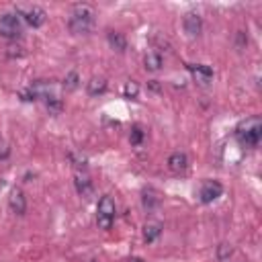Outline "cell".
<instances>
[{
    "instance_id": "1",
    "label": "cell",
    "mask_w": 262,
    "mask_h": 262,
    "mask_svg": "<svg viewBox=\"0 0 262 262\" xmlns=\"http://www.w3.org/2000/svg\"><path fill=\"white\" fill-rule=\"evenodd\" d=\"M68 27L76 35L88 33L94 27V8L90 4H76V6H72Z\"/></svg>"
},
{
    "instance_id": "13",
    "label": "cell",
    "mask_w": 262,
    "mask_h": 262,
    "mask_svg": "<svg viewBox=\"0 0 262 262\" xmlns=\"http://www.w3.org/2000/svg\"><path fill=\"white\" fill-rule=\"evenodd\" d=\"M142 201H144V207H146L148 211H152V209H156V207L160 205V194H158V190H154V188H146Z\"/></svg>"
},
{
    "instance_id": "19",
    "label": "cell",
    "mask_w": 262,
    "mask_h": 262,
    "mask_svg": "<svg viewBox=\"0 0 262 262\" xmlns=\"http://www.w3.org/2000/svg\"><path fill=\"white\" fill-rule=\"evenodd\" d=\"M123 94H125V98H136L138 94H140V86L131 80V82H127L125 86H123Z\"/></svg>"
},
{
    "instance_id": "22",
    "label": "cell",
    "mask_w": 262,
    "mask_h": 262,
    "mask_svg": "<svg viewBox=\"0 0 262 262\" xmlns=\"http://www.w3.org/2000/svg\"><path fill=\"white\" fill-rule=\"evenodd\" d=\"M6 56L8 58H23L25 52H23V48H20V46H8L6 48Z\"/></svg>"
},
{
    "instance_id": "6",
    "label": "cell",
    "mask_w": 262,
    "mask_h": 262,
    "mask_svg": "<svg viewBox=\"0 0 262 262\" xmlns=\"http://www.w3.org/2000/svg\"><path fill=\"white\" fill-rule=\"evenodd\" d=\"M182 27H184V31L188 33V37H199V35H201V29H203L201 14H199V12H186L184 18H182Z\"/></svg>"
},
{
    "instance_id": "21",
    "label": "cell",
    "mask_w": 262,
    "mask_h": 262,
    "mask_svg": "<svg viewBox=\"0 0 262 262\" xmlns=\"http://www.w3.org/2000/svg\"><path fill=\"white\" fill-rule=\"evenodd\" d=\"M232 252H234V248H232L230 244H222L220 248H217V258H220V260H226V258L232 256Z\"/></svg>"
},
{
    "instance_id": "7",
    "label": "cell",
    "mask_w": 262,
    "mask_h": 262,
    "mask_svg": "<svg viewBox=\"0 0 262 262\" xmlns=\"http://www.w3.org/2000/svg\"><path fill=\"white\" fill-rule=\"evenodd\" d=\"M8 205L12 209V213L16 215H25L27 211V199H25V192L20 188H12L10 190V196H8Z\"/></svg>"
},
{
    "instance_id": "12",
    "label": "cell",
    "mask_w": 262,
    "mask_h": 262,
    "mask_svg": "<svg viewBox=\"0 0 262 262\" xmlns=\"http://www.w3.org/2000/svg\"><path fill=\"white\" fill-rule=\"evenodd\" d=\"M106 37H108V43H111V48H113L115 52L123 54V52L127 50V39H125L123 33H119V31H108Z\"/></svg>"
},
{
    "instance_id": "10",
    "label": "cell",
    "mask_w": 262,
    "mask_h": 262,
    "mask_svg": "<svg viewBox=\"0 0 262 262\" xmlns=\"http://www.w3.org/2000/svg\"><path fill=\"white\" fill-rule=\"evenodd\" d=\"M74 184H76V190H78L82 196H90V194H92V180L86 176L84 172H78V174H76Z\"/></svg>"
},
{
    "instance_id": "3",
    "label": "cell",
    "mask_w": 262,
    "mask_h": 262,
    "mask_svg": "<svg viewBox=\"0 0 262 262\" xmlns=\"http://www.w3.org/2000/svg\"><path fill=\"white\" fill-rule=\"evenodd\" d=\"M0 35L6 37V39H16L20 35L18 14H2L0 16Z\"/></svg>"
},
{
    "instance_id": "5",
    "label": "cell",
    "mask_w": 262,
    "mask_h": 262,
    "mask_svg": "<svg viewBox=\"0 0 262 262\" xmlns=\"http://www.w3.org/2000/svg\"><path fill=\"white\" fill-rule=\"evenodd\" d=\"M222 192H224V186L217 182V180H205L203 186H201L199 196H201L203 203H213L217 196H222Z\"/></svg>"
},
{
    "instance_id": "27",
    "label": "cell",
    "mask_w": 262,
    "mask_h": 262,
    "mask_svg": "<svg viewBox=\"0 0 262 262\" xmlns=\"http://www.w3.org/2000/svg\"><path fill=\"white\" fill-rule=\"evenodd\" d=\"M129 262H144V260H142V258H131Z\"/></svg>"
},
{
    "instance_id": "2",
    "label": "cell",
    "mask_w": 262,
    "mask_h": 262,
    "mask_svg": "<svg viewBox=\"0 0 262 262\" xmlns=\"http://www.w3.org/2000/svg\"><path fill=\"white\" fill-rule=\"evenodd\" d=\"M236 138L240 144H244L248 148H256L262 138V121L260 117H248L236 127Z\"/></svg>"
},
{
    "instance_id": "9",
    "label": "cell",
    "mask_w": 262,
    "mask_h": 262,
    "mask_svg": "<svg viewBox=\"0 0 262 262\" xmlns=\"http://www.w3.org/2000/svg\"><path fill=\"white\" fill-rule=\"evenodd\" d=\"M96 217H106V220H115V201L108 194H104L98 201V215Z\"/></svg>"
},
{
    "instance_id": "16",
    "label": "cell",
    "mask_w": 262,
    "mask_h": 262,
    "mask_svg": "<svg viewBox=\"0 0 262 262\" xmlns=\"http://www.w3.org/2000/svg\"><path fill=\"white\" fill-rule=\"evenodd\" d=\"M162 234V224L154 222V224H148L144 228V238H146V242H154V240Z\"/></svg>"
},
{
    "instance_id": "14",
    "label": "cell",
    "mask_w": 262,
    "mask_h": 262,
    "mask_svg": "<svg viewBox=\"0 0 262 262\" xmlns=\"http://www.w3.org/2000/svg\"><path fill=\"white\" fill-rule=\"evenodd\" d=\"M144 64H146V70L158 72L162 68V56L158 52H148L146 58H144Z\"/></svg>"
},
{
    "instance_id": "25",
    "label": "cell",
    "mask_w": 262,
    "mask_h": 262,
    "mask_svg": "<svg viewBox=\"0 0 262 262\" xmlns=\"http://www.w3.org/2000/svg\"><path fill=\"white\" fill-rule=\"evenodd\" d=\"M10 156V148L6 144H0V160H6Z\"/></svg>"
},
{
    "instance_id": "15",
    "label": "cell",
    "mask_w": 262,
    "mask_h": 262,
    "mask_svg": "<svg viewBox=\"0 0 262 262\" xmlns=\"http://www.w3.org/2000/svg\"><path fill=\"white\" fill-rule=\"evenodd\" d=\"M86 90L90 96H98L106 90V80L104 78H92L90 82H86Z\"/></svg>"
},
{
    "instance_id": "8",
    "label": "cell",
    "mask_w": 262,
    "mask_h": 262,
    "mask_svg": "<svg viewBox=\"0 0 262 262\" xmlns=\"http://www.w3.org/2000/svg\"><path fill=\"white\" fill-rule=\"evenodd\" d=\"M168 168L174 172V174H180L188 168V158L186 154H182V152H174V154H170L168 158Z\"/></svg>"
},
{
    "instance_id": "17",
    "label": "cell",
    "mask_w": 262,
    "mask_h": 262,
    "mask_svg": "<svg viewBox=\"0 0 262 262\" xmlns=\"http://www.w3.org/2000/svg\"><path fill=\"white\" fill-rule=\"evenodd\" d=\"M46 104H48V111H50L52 115H60V113H62V108H64V102H62V98H60L58 94L50 96V98L46 100Z\"/></svg>"
},
{
    "instance_id": "20",
    "label": "cell",
    "mask_w": 262,
    "mask_h": 262,
    "mask_svg": "<svg viewBox=\"0 0 262 262\" xmlns=\"http://www.w3.org/2000/svg\"><path fill=\"white\" fill-rule=\"evenodd\" d=\"M131 144H134V146H140L142 142H144V131L140 129V127H134V129H131Z\"/></svg>"
},
{
    "instance_id": "4",
    "label": "cell",
    "mask_w": 262,
    "mask_h": 262,
    "mask_svg": "<svg viewBox=\"0 0 262 262\" xmlns=\"http://www.w3.org/2000/svg\"><path fill=\"white\" fill-rule=\"evenodd\" d=\"M16 14H20L25 20H27V25L31 27H41L43 23H46V18H48V12L43 10L41 6H27V8H16Z\"/></svg>"
},
{
    "instance_id": "23",
    "label": "cell",
    "mask_w": 262,
    "mask_h": 262,
    "mask_svg": "<svg viewBox=\"0 0 262 262\" xmlns=\"http://www.w3.org/2000/svg\"><path fill=\"white\" fill-rule=\"evenodd\" d=\"M70 158H72V162H74L76 168H84L86 166V156H82V154H70Z\"/></svg>"
},
{
    "instance_id": "26",
    "label": "cell",
    "mask_w": 262,
    "mask_h": 262,
    "mask_svg": "<svg viewBox=\"0 0 262 262\" xmlns=\"http://www.w3.org/2000/svg\"><path fill=\"white\" fill-rule=\"evenodd\" d=\"M150 86H152V90H160V86L156 84V80H152V82H150Z\"/></svg>"
},
{
    "instance_id": "18",
    "label": "cell",
    "mask_w": 262,
    "mask_h": 262,
    "mask_svg": "<svg viewBox=\"0 0 262 262\" xmlns=\"http://www.w3.org/2000/svg\"><path fill=\"white\" fill-rule=\"evenodd\" d=\"M78 82H80L78 72H70L68 76L64 78V88H66V90H76V88H78Z\"/></svg>"
},
{
    "instance_id": "24",
    "label": "cell",
    "mask_w": 262,
    "mask_h": 262,
    "mask_svg": "<svg viewBox=\"0 0 262 262\" xmlns=\"http://www.w3.org/2000/svg\"><path fill=\"white\" fill-rule=\"evenodd\" d=\"M96 224H98L102 230H111L113 220H106V217H96Z\"/></svg>"
},
{
    "instance_id": "11",
    "label": "cell",
    "mask_w": 262,
    "mask_h": 262,
    "mask_svg": "<svg viewBox=\"0 0 262 262\" xmlns=\"http://www.w3.org/2000/svg\"><path fill=\"white\" fill-rule=\"evenodd\" d=\"M188 70L192 72L196 82H201V84H209V80L213 78V70L209 68V66H192V64H188Z\"/></svg>"
}]
</instances>
